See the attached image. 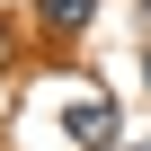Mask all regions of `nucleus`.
Segmentation results:
<instances>
[{
    "label": "nucleus",
    "instance_id": "obj_1",
    "mask_svg": "<svg viewBox=\"0 0 151 151\" xmlns=\"http://www.w3.org/2000/svg\"><path fill=\"white\" fill-rule=\"evenodd\" d=\"M116 133H124V116H116V98H98V89L62 107V142H71V151H107Z\"/></svg>",
    "mask_w": 151,
    "mask_h": 151
},
{
    "label": "nucleus",
    "instance_id": "obj_2",
    "mask_svg": "<svg viewBox=\"0 0 151 151\" xmlns=\"http://www.w3.org/2000/svg\"><path fill=\"white\" fill-rule=\"evenodd\" d=\"M36 18H45L53 36H80V27L98 18V0H36Z\"/></svg>",
    "mask_w": 151,
    "mask_h": 151
},
{
    "label": "nucleus",
    "instance_id": "obj_3",
    "mask_svg": "<svg viewBox=\"0 0 151 151\" xmlns=\"http://www.w3.org/2000/svg\"><path fill=\"white\" fill-rule=\"evenodd\" d=\"M133 27H142V36H151V0H142V9H133Z\"/></svg>",
    "mask_w": 151,
    "mask_h": 151
},
{
    "label": "nucleus",
    "instance_id": "obj_4",
    "mask_svg": "<svg viewBox=\"0 0 151 151\" xmlns=\"http://www.w3.org/2000/svg\"><path fill=\"white\" fill-rule=\"evenodd\" d=\"M142 89H151V36H142Z\"/></svg>",
    "mask_w": 151,
    "mask_h": 151
},
{
    "label": "nucleus",
    "instance_id": "obj_5",
    "mask_svg": "<svg viewBox=\"0 0 151 151\" xmlns=\"http://www.w3.org/2000/svg\"><path fill=\"white\" fill-rule=\"evenodd\" d=\"M0 71H9V27H0Z\"/></svg>",
    "mask_w": 151,
    "mask_h": 151
}]
</instances>
